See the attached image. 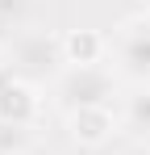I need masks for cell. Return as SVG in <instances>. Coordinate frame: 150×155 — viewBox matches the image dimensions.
<instances>
[{
  "label": "cell",
  "instance_id": "7a4b0ae2",
  "mask_svg": "<svg viewBox=\"0 0 150 155\" xmlns=\"http://www.w3.org/2000/svg\"><path fill=\"white\" fill-rule=\"evenodd\" d=\"M121 63L129 76H150V21H142V25H133L129 34H125L121 42Z\"/></svg>",
  "mask_w": 150,
  "mask_h": 155
},
{
  "label": "cell",
  "instance_id": "52a82bcc",
  "mask_svg": "<svg viewBox=\"0 0 150 155\" xmlns=\"http://www.w3.org/2000/svg\"><path fill=\"white\" fill-rule=\"evenodd\" d=\"M129 122L138 130H150V92L146 97H133V109H129Z\"/></svg>",
  "mask_w": 150,
  "mask_h": 155
},
{
  "label": "cell",
  "instance_id": "3957f363",
  "mask_svg": "<svg viewBox=\"0 0 150 155\" xmlns=\"http://www.w3.org/2000/svg\"><path fill=\"white\" fill-rule=\"evenodd\" d=\"M29 117H33V92H29L25 84H17V80H8L4 92H0V122L29 126Z\"/></svg>",
  "mask_w": 150,
  "mask_h": 155
},
{
  "label": "cell",
  "instance_id": "6da1fadb",
  "mask_svg": "<svg viewBox=\"0 0 150 155\" xmlns=\"http://www.w3.org/2000/svg\"><path fill=\"white\" fill-rule=\"evenodd\" d=\"M108 88H113V80L104 76L96 63H88V67H71V71H67V80H63V97H67V105H75V109L104 105Z\"/></svg>",
  "mask_w": 150,
  "mask_h": 155
},
{
  "label": "cell",
  "instance_id": "277c9868",
  "mask_svg": "<svg viewBox=\"0 0 150 155\" xmlns=\"http://www.w3.org/2000/svg\"><path fill=\"white\" fill-rule=\"evenodd\" d=\"M71 130H75V138H83V143H100V138L113 130V117H108V109H104V105L75 109V113H71Z\"/></svg>",
  "mask_w": 150,
  "mask_h": 155
},
{
  "label": "cell",
  "instance_id": "8992f818",
  "mask_svg": "<svg viewBox=\"0 0 150 155\" xmlns=\"http://www.w3.org/2000/svg\"><path fill=\"white\" fill-rule=\"evenodd\" d=\"M25 147V126H8V122H0V155H13Z\"/></svg>",
  "mask_w": 150,
  "mask_h": 155
},
{
  "label": "cell",
  "instance_id": "5b68a950",
  "mask_svg": "<svg viewBox=\"0 0 150 155\" xmlns=\"http://www.w3.org/2000/svg\"><path fill=\"white\" fill-rule=\"evenodd\" d=\"M63 46H67V59H71L75 67H88V63L100 59V38L96 34H71Z\"/></svg>",
  "mask_w": 150,
  "mask_h": 155
}]
</instances>
